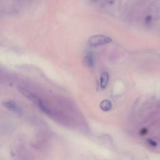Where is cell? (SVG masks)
<instances>
[{"label":"cell","instance_id":"cell-1","mask_svg":"<svg viewBox=\"0 0 160 160\" xmlns=\"http://www.w3.org/2000/svg\"><path fill=\"white\" fill-rule=\"evenodd\" d=\"M111 42L110 38L103 35H95L91 37L88 41V44L92 47L104 45Z\"/></svg>","mask_w":160,"mask_h":160},{"label":"cell","instance_id":"cell-2","mask_svg":"<svg viewBox=\"0 0 160 160\" xmlns=\"http://www.w3.org/2000/svg\"><path fill=\"white\" fill-rule=\"evenodd\" d=\"M3 106L5 108H8V109H10L11 111H14V113H20V108L18 106V105H16L15 103L12 102V101H6V102H4Z\"/></svg>","mask_w":160,"mask_h":160},{"label":"cell","instance_id":"cell-3","mask_svg":"<svg viewBox=\"0 0 160 160\" xmlns=\"http://www.w3.org/2000/svg\"><path fill=\"white\" fill-rule=\"evenodd\" d=\"M109 80V75L107 73H103L100 77V86L102 88H105Z\"/></svg>","mask_w":160,"mask_h":160},{"label":"cell","instance_id":"cell-4","mask_svg":"<svg viewBox=\"0 0 160 160\" xmlns=\"http://www.w3.org/2000/svg\"><path fill=\"white\" fill-rule=\"evenodd\" d=\"M84 60H85V64L88 65V66H92L93 64V59L92 57L91 56H87L84 58Z\"/></svg>","mask_w":160,"mask_h":160},{"label":"cell","instance_id":"cell-5","mask_svg":"<svg viewBox=\"0 0 160 160\" xmlns=\"http://www.w3.org/2000/svg\"><path fill=\"white\" fill-rule=\"evenodd\" d=\"M149 142H150V145H152V146H156V143L155 142H154V141H152V140H149Z\"/></svg>","mask_w":160,"mask_h":160}]
</instances>
